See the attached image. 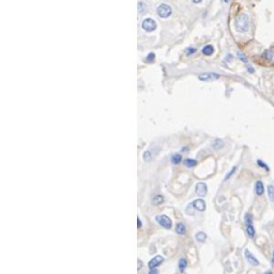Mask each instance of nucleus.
<instances>
[{
  "instance_id": "nucleus-1",
  "label": "nucleus",
  "mask_w": 274,
  "mask_h": 274,
  "mask_svg": "<svg viewBox=\"0 0 274 274\" xmlns=\"http://www.w3.org/2000/svg\"><path fill=\"white\" fill-rule=\"evenodd\" d=\"M235 28L238 32L244 33L249 28V19L246 14H240L235 19Z\"/></svg>"
},
{
  "instance_id": "nucleus-2",
  "label": "nucleus",
  "mask_w": 274,
  "mask_h": 274,
  "mask_svg": "<svg viewBox=\"0 0 274 274\" xmlns=\"http://www.w3.org/2000/svg\"><path fill=\"white\" fill-rule=\"evenodd\" d=\"M171 12H173V11H171V8L166 3L160 4V6L157 7V9H156L157 15H159L160 17H162V18L169 17V16L171 15Z\"/></svg>"
},
{
  "instance_id": "nucleus-3",
  "label": "nucleus",
  "mask_w": 274,
  "mask_h": 274,
  "mask_svg": "<svg viewBox=\"0 0 274 274\" xmlns=\"http://www.w3.org/2000/svg\"><path fill=\"white\" fill-rule=\"evenodd\" d=\"M142 27L147 32H152L156 29V23L152 18H145L142 23Z\"/></svg>"
},
{
  "instance_id": "nucleus-4",
  "label": "nucleus",
  "mask_w": 274,
  "mask_h": 274,
  "mask_svg": "<svg viewBox=\"0 0 274 274\" xmlns=\"http://www.w3.org/2000/svg\"><path fill=\"white\" fill-rule=\"evenodd\" d=\"M156 222L159 223L161 226H163L164 228L166 229H170L171 228V225H173V223H171V220L169 219L167 215H157V216L156 217Z\"/></svg>"
},
{
  "instance_id": "nucleus-5",
  "label": "nucleus",
  "mask_w": 274,
  "mask_h": 274,
  "mask_svg": "<svg viewBox=\"0 0 274 274\" xmlns=\"http://www.w3.org/2000/svg\"><path fill=\"white\" fill-rule=\"evenodd\" d=\"M198 78H199L200 81H214V79H219L220 75L216 73H203V74H200L199 76H198Z\"/></svg>"
},
{
  "instance_id": "nucleus-6",
  "label": "nucleus",
  "mask_w": 274,
  "mask_h": 274,
  "mask_svg": "<svg viewBox=\"0 0 274 274\" xmlns=\"http://www.w3.org/2000/svg\"><path fill=\"white\" fill-rule=\"evenodd\" d=\"M196 194H197L198 196H200V197H202V196H205L206 194H207V185H206L205 183L202 182H199L196 184Z\"/></svg>"
},
{
  "instance_id": "nucleus-7",
  "label": "nucleus",
  "mask_w": 274,
  "mask_h": 274,
  "mask_svg": "<svg viewBox=\"0 0 274 274\" xmlns=\"http://www.w3.org/2000/svg\"><path fill=\"white\" fill-rule=\"evenodd\" d=\"M244 254H245V258H246V260L248 261L249 265H252V266H258L259 265V261L255 258V256H254L253 254H251V252H249L248 249H245Z\"/></svg>"
},
{
  "instance_id": "nucleus-8",
  "label": "nucleus",
  "mask_w": 274,
  "mask_h": 274,
  "mask_svg": "<svg viewBox=\"0 0 274 274\" xmlns=\"http://www.w3.org/2000/svg\"><path fill=\"white\" fill-rule=\"evenodd\" d=\"M163 260H164L163 257L160 256V255H157V256L154 257L153 259H151V260L149 261V265H148V266H149L150 269H154L156 267L159 266L161 262H163Z\"/></svg>"
},
{
  "instance_id": "nucleus-9",
  "label": "nucleus",
  "mask_w": 274,
  "mask_h": 274,
  "mask_svg": "<svg viewBox=\"0 0 274 274\" xmlns=\"http://www.w3.org/2000/svg\"><path fill=\"white\" fill-rule=\"evenodd\" d=\"M192 206L196 210L201 211V212L205 211V209H206V202H205V200H202V199H197V200L193 201Z\"/></svg>"
},
{
  "instance_id": "nucleus-10",
  "label": "nucleus",
  "mask_w": 274,
  "mask_h": 274,
  "mask_svg": "<svg viewBox=\"0 0 274 274\" xmlns=\"http://www.w3.org/2000/svg\"><path fill=\"white\" fill-rule=\"evenodd\" d=\"M255 192L257 195H262L263 192H265V186H263L262 181H257L255 184Z\"/></svg>"
},
{
  "instance_id": "nucleus-11",
  "label": "nucleus",
  "mask_w": 274,
  "mask_h": 274,
  "mask_svg": "<svg viewBox=\"0 0 274 274\" xmlns=\"http://www.w3.org/2000/svg\"><path fill=\"white\" fill-rule=\"evenodd\" d=\"M214 52V48H213L212 45H206L205 47L202 48V54L206 56H210L213 54Z\"/></svg>"
},
{
  "instance_id": "nucleus-12",
  "label": "nucleus",
  "mask_w": 274,
  "mask_h": 274,
  "mask_svg": "<svg viewBox=\"0 0 274 274\" xmlns=\"http://www.w3.org/2000/svg\"><path fill=\"white\" fill-rule=\"evenodd\" d=\"M176 231H177V234H179V235H184V234H185L186 228H185V226H184L183 223H179V224H177Z\"/></svg>"
},
{
  "instance_id": "nucleus-13",
  "label": "nucleus",
  "mask_w": 274,
  "mask_h": 274,
  "mask_svg": "<svg viewBox=\"0 0 274 274\" xmlns=\"http://www.w3.org/2000/svg\"><path fill=\"white\" fill-rule=\"evenodd\" d=\"M224 146V142L222 139H215L214 142H212V148L215 150H219L221 148H223Z\"/></svg>"
},
{
  "instance_id": "nucleus-14",
  "label": "nucleus",
  "mask_w": 274,
  "mask_h": 274,
  "mask_svg": "<svg viewBox=\"0 0 274 274\" xmlns=\"http://www.w3.org/2000/svg\"><path fill=\"white\" fill-rule=\"evenodd\" d=\"M246 234L248 235L249 238L255 237V228L253 227V225H246Z\"/></svg>"
},
{
  "instance_id": "nucleus-15",
  "label": "nucleus",
  "mask_w": 274,
  "mask_h": 274,
  "mask_svg": "<svg viewBox=\"0 0 274 274\" xmlns=\"http://www.w3.org/2000/svg\"><path fill=\"white\" fill-rule=\"evenodd\" d=\"M268 190V196H269V199L270 201H273L274 202V185H269L267 188Z\"/></svg>"
},
{
  "instance_id": "nucleus-16",
  "label": "nucleus",
  "mask_w": 274,
  "mask_h": 274,
  "mask_svg": "<svg viewBox=\"0 0 274 274\" xmlns=\"http://www.w3.org/2000/svg\"><path fill=\"white\" fill-rule=\"evenodd\" d=\"M262 57L265 58L266 60L270 61V60H272L273 57H274V52H272V50H266V52L263 53Z\"/></svg>"
},
{
  "instance_id": "nucleus-17",
  "label": "nucleus",
  "mask_w": 274,
  "mask_h": 274,
  "mask_svg": "<svg viewBox=\"0 0 274 274\" xmlns=\"http://www.w3.org/2000/svg\"><path fill=\"white\" fill-rule=\"evenodd\" d=\"M184 165H185L186 167H194L197 165V161L192 160V159H186V160H184Z\"/></svg>"
},
{
  "instance_id": "nucleus-18",
  "label": "nucleus",
  "mask_w": 274,
  "mask_h": 274,
  "mask_svg": "<svg viewBox=\"0 0 274 274\" xmlns=\"http://www.w3.org/2000/svg\"><path fill=\"white\" fill-rule=\"evenodd\" d=\"M163 201H164V197L162 195H157L152 199V202H153L156 206H159V205H161V203H163Z\"/></svg>"
},
{
  "instance_id": "nucleus-19",
  "label": "nucleus",
  "mask_w": 274,
  "mask_h": 274,
  "mask_svg": "<svg viewBox=\"0 0 274 274\" xmlns=\"http://www.w3.org/2000/svg\"><path fill=\"white\" fill-rule=\"evenodd\" d=\"M195 238H196V240H197L198 242H205L206 239H207V236H206L205 232L200 231V232H198V234H196Z\"/></svg>"
},
{
  "instance_id": "nucleus-20",
  "label": "nucleus",
  "mask_w": 274,
  "mask_h": 274,
  "mask_svg": "<svg viewBox=\"0 0 274 274\" xmlns=\"http://www.w3.org/2000/svg\"><path fill=\"white\" fill-rule=\"evenodd\" d=\"M137 9H138V12H139L140 14H142L147 9L146 3H144L142 1H139V2H138V4H137Z\"/></svg>"
},
{
  "instance_id": "nucleus-21",
  "label": "nucleus",
  "mask_w": 274,
  "mask_h": 274,
  "mask_svg": "<svg viewBox=\"0 0 274 274\" xmlns=\"http://www.w3.org/2000/svg\"><path fill=\"white\" fill-rule=\"evenodd\" d=\"M181 160H182L181 154H174V156H171V162H173L174 164H179L181 162Z\"/></svg>"
},
{
  "instance_id": "nucleus-22",
  "label": "nucleus",
  "mask_w": 274,
  "mask_h": 274,
  "mask_svg": "<svg viewBox=\"0 0 274 274\" xmlns=\"http://www.w3.org/2000/svg\"><path fill=\"white\" fill-rule=\"evenodd\" d=\"M151 159H152L151 151H150V150H148V151H146V152H145V153H144V161L149 162V161H151Z\"/></svg>"
},
{
  "instance_id": "nucleus-23",
  "label": "nucleus",
  "mask_w": 274,
  "mask_h": 274,
  "mask_svg": "<svg viewBox=\"0 0 274 274\" xmlns=\"http://www.w3.org/2000/svg\"><path fill=\"white\" fill-rule=\"evenodd\" d=\"M185 268H186V260L184 258L180 259V261H179V269H180L181 271H183Z\"/></svg>"
},
{
  "instance_id": "nucleus-24",
  "label": "nucleus",
  "mask_w": 274,
  "mask_h": 274,
  "mask_svg": "<svg viewBox=\"0 0 274 274\" xmlns=\"http://www.w3.org/2000/svg\"><path fill=\"white\" fill-rule=\"evenodd\" d=\"M252 223H253V217H252V215L249 214V213H247V214L245 215V224L252 225Z\"/></svg>"
},
{
  "instance_id": "nucleus-25",
  "label": "nucleus",
  "mask_w": 274,
  "mask_h": 274,
  "mask_svg": "<svg viewBox=\"0 0 274 274\" xmlns=\"http://www.w3.org/2000/svg\"><path fill=\"white\" fill-rule=\"evenodd\" d=\"M238 57L240 58V60H241V61H243V62H247V58H246V56L243 54V53H241V52H238Z\"/></svg>"
},
{
  "instance_id": "nucleus-26",
  "label": "nucleus",
  "mask_w": 274,
  "mask_h": 274,
  "mask_svg": "<svg viewBox=\"0 0 274 274\" xmlns=\"http://www.w3.org/2000/svg\"><path fill=\"white\" fill-rule=\"evenodd\" d=\"M257 164H258L260 167H262V168H265L267 171L269 170V167H268V165H266V164H265V162H262V161H260V160H258V161H257Z\"/></svg>"
},
{
  "instance_id": "nucleus-27",
  "label": "nucleus",
  "mask_w": 274,
  "mask_h": 274,
  "mask_svg": "<svg viewBox=\"0 0 274 274\" xmlns=\"http://www.w3.org/2000/svg\"><path fill=\"white\" fill-rule=\"evenodd\" d=\"M195 52H196V48H194V47H188V48H186V49H185V54L186 55H193Z\"/></svg>"
},
{
  "instance_id": "nucleus-28",
  "label": "nucleus",
  "mask_w": 274,
  "mask_h": 274,
  "mask_svg": "<svg viewBox=\"0 0 274 274\" xmlns=\"http://www.w3.org/2000/svg\"><path fill=\"white\" fill-rule=\"evenodd\" d=\"M154 58H156V55L153 54V53H151V54H149L147 56V58H146V60L148 62H152L154 60Z\"/></svg>"
},
{
  "instance_id": "nucleus-29",
  "label": "nucleus",
  "mask_w": 274,
  "mask_h": 274,
  "mask_svg": "<svg viewBox=\"0 0 274 274\" xmlns=\"http://www.w3.org/2000/svg\"><path fill=\"white\" fill-rule=\"evenodd\" d=\"M236 169H237V167H234V168H232L231 170H230V173H229L228 174H227L226 177H225V180H228V179L230 178V177H231L232 174H234V173H235V171H236Z\"/></svg>"
},
{
  "instance_id": "nucleus-30",
  "label": "nucleus",
  "mask_w": 274,
  "mask_h": 274,
  "mask_svg": "<svg viewBox=\"0 0 274 274\" xmlns=\"http://www.w3.org/2000/svg\"><path fill=\"white\" fill-rule=\"evenodd\" d=\"M149 274H159V272H157L156 269H150V272Z\"/></svg>"
},
{
  "instance_id": "nucleus-31",
  "label": "nucleus",
  "mask_w": 274,
  "mask_h": 274,
  "mask_svg": "<svg viewBox=\"0 0 274 274\" xmlns=\"http://www.w3.org/2000/svg\"><path fill=\"white\" fill-rule=\"evenodd\" d=\"M247 71H248L249 73H254L255 70H254V67H247Z\"/></svg>"
},
{
  "instance_id": "nucleus-32",
  "label": "nucleus",
  "mask_w": 274,
  "mask_h": 274,
  "mask_svg": "<svg viewBox=\"0 0 274 274\" xmlns=\"http://www.w3.org/2000/svg\"><path fill=\"white\" fill-rule=\"evenodd\" d=\"M137 226H138V227H142V223H140L139 217H137Z\"/></svg>"
},
{
  "instance_id": "nucleus-33",
  "label": "nucleus",
  "mask_w": 274,
  "mask_h": 274,
  "mask_svg": "<svg viewBox=\"0 0 274 274\" xmlns=\"http://www.w3.org/2000/svg\"><path fill=\"white\" fill-rule=\"evenodd\" d=\"M192 1L194 2V3H199V2H201L202 0H192Z\"/></svg>"
},
{
  "instance_id": "nucleus-34",
  "label": "nucleus",
  "mask_w": 274,
  "mask_h": 274,
  "mask_svg": "<svg viewBox=\"0 0 274 274\" xmlns=\"http://www.w3.org/2000/svg\"><path fill=\"white\" fill-rule=\"evenodd\" d=\"M272 265L274 267V251H273V257H272Z\"/></svg>"
},
{
  "instance_id": "nucleus-35",
  "label": "nucleus",
  "mask_w": 274,
  "mask_h": 274,
  "mask_svg": "<svg viewBox=\"0 0 274 274\" xmlns=\"http://www.w3.org/2000/svg\"><path fill=\"white\" fill-rule=\"evenodd\" d=\"M265 274H273V273L271 272V271H267V272H266Z\"/></svg>"
},
{
  "instance_id": "nucleus-36",
  "label": "nucleus",
  "mask_w": 274,
  "mask_h": 274,
  "mask_svg": "<svg viewBox=\"0 0 274 274\" xmlns=\"http://www.w3.org/2000/svg\"><path fill=\"white\" fill-rule=\"evenodd\" d=\"M230 0H224V2H229Z\"/></svg>"
}]
</instances>
